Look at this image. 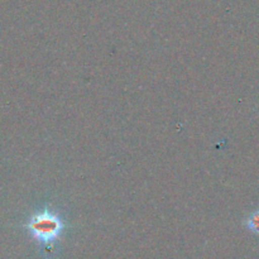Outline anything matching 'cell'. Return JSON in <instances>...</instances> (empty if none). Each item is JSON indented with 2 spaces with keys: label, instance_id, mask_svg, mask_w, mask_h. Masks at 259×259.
Returning a JSON list of instances; mask_svg holds the SVG:
<instances>
[{
  "label": "cell",
  "instance_id": "obj_1",
  "mask_svg": "<svg viewBox=\"0 0 259 259\" xmlns=\"http://www.w3.org/2000/svg\"><path fill=\"white\" fill-rule=\"evenodd\" d=\"M25 228L37 242L43 245H50L61 237L65 229V223L56 212L43 210L32 215Z\"/></svg>",
  "mask_w": 259,
  "mask_h": 259
},
{
  "label": "cell",
  "instance_id": "obj_2",
  "mask_svg": "<svg viewBox=\"0 0 259 259\" xmlns=\"http://www.w3.org/2000/svg\"><path fill=\"white\" fill-rule=\"evenodd\" d=\"M247 227H248V229H250L252 232L259 234V210L253 212V214L248 218Z\"/></svg>",
  "mask_w": 259,
  "mask_h": 259
}]
</instances>
